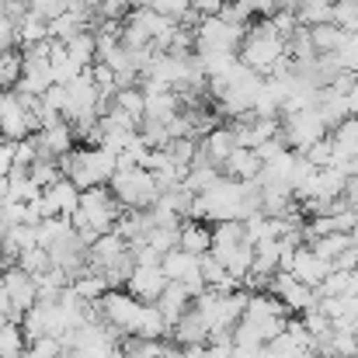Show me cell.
<instances>
[{
	"label": "cell",
	"instance_id": "1",
	"mask_svg": "<svg viewBox=\"0 0 358 358\" xmlns=\"http://www.w3.org/2000/svg\"><path fill=\"white\" fill-rule=\"evenodd\" d=\"M122 213H125V206L112 195L108 185L84 188V192H80V206H77V213H73L77 237L84 240L87 250H91V243L101 237V234H112V230H115V223H119Z\"/></svg>",
	"mask_w": 358,
	"mask_h": 358
},
{
	"label": "cell",
	"instance_id": "2",
	"mask_svg": "<svg viewBox=\"0 0 358 358\" xmlns=\"http://www.w3.org/2000/svg\"><path fill=\"white\" fill-rule=\"evenodd\" d=\"M240 59L257 70V73H271L282 59H289V38L271 24V17H254L247 35H243V45H240Z\"/></svg>",
	"mask_w": 358,
	"mask_h": 358
},
{
	"label": "cell",
	"instance_id": "3",
	"mask_svg": "<svg viewBox=\"0 0 358 358\" xmlns=\"http://www.w3.org/2000/svg\"><path fill=\"white\" fill-rule=\"evenodd\" d=\"M63 174L84 192L94 185H108L119 171V153L108 146H84V150H70L66 157H59Z\"/></svg>",
	"mask_w": 358,
	"mask_h": 358
},
{
	"label": "cell",
	"instance_id": "4",
	"mask_svg": "<svg viewBox=\"0 0 358 358\" xmlns=\"http://www.w3.org/2000/svg\"><path fill=\"white\" fill-rule=\"evenodd\" d=\"M289 317H292V313H289V306H285V303H282V299H278L271 289H264V292H250V296H247L243 324H250L264 345L285 331Z\"/></svg>",
	"mask_w": 358,
	"mask_h": 358
},
{
	"label": "cell",
	"instance_id": "5",
	"mask_svg": "<svg viewBox=\"0 0 358 358\" xmlns=\"http://www.w3.org/2000/svg\"><path fill=\"white\" fill-rule=\"evenodd\" d=\"M250 24H237L223 14L213 17H199L195 24V52H240L243 35Z\"/></svg>",
	"mask_w": 358,
	"mask_h": 358
},
{
	"label": "cell",
	"instance_id": "6",
	"mask_svg": "<svg viewBox=\"0 0 358 358\" xmlns=\"http://www.w3.org/2000/svg\"><path fill=\"white\" fill-rule=\"evenodd\" d=\"M112 195L119 199L125 209H153L160 199V185L153 181V174L146 167H129V171H115V178L108 181Z\"/></svg>",
	"mask_w": 358,
	"mask_h": 358
},
{
	"label": "cell",
	"instance_id": "7",
	"mask_svg": "<svg viewBox=\"0 0 358 358\" xmlns=\"http://www.w3.org/2000/svg\"><path fill=\"white\" fill-rule=\"evenodd\" d=\"M278 136L285 139L289 150H310L317 139L331 136V125L320 115V108H299V112H289L278 119Z\"/></svg>",
	"mask_w": 358,
	"mask_h": 358
},
{
	"label": "cell",
	"instance_id": "8",
	"mask_svg": "<svg viewBox=\"0 0 358 358\" xmlns=\"http://www.w3.org/2000/svg\"><path fill=\"white\" fill-rule=\"evenodd\" d=\"M42 125L28 112V105L21 101L17 91H0V136L3 139H28Z\"/></svg>",
	"mask_w": 358,
	"mask_h": 358
},
{
	"label": "cell",
	"instance_id": "9",
	"mask_svg": "<svg viewBox=\"0 0 358 358\" xmlns=\"http://www.w3.org/2000/svg\"><path fill=\"white\" fill-rule=\"evenodd\" d=\"M98 306H101V320L112 324L122 338L136 331V317H139V306H143V303H139L129 289H125V292H122V289H108V292L98 299Z\"/></svg>",
	"mask_w": 358,
	"mask_h": 358
},
{
	"label": "cell",
	"instance_id": "10",
	"mask_svg": "<svg viewBox=\"0 0 358 358\" xmlns=\"http://www.w3.org/2000/svg\"><path fill=\"white\" fill-rule=\"evenodd\" d=\"M271 292L289 306V313H306V310H317V306H320L317 285L299 282L292 271H275V275H271Z\"/></svg>",
	"mask_w": 358,
	"mask_h": 358
},
{
	"label": "cell",
	"instance_id": "11",
	"mask_svg": "<svg viewBox=\"0 0 358 358\" xmlns=\"http://www.w3.org/2000/svg\"><path fill=\"white\" fill-rule=\"evenodd\" d=\"M3 278H7V292H10V306H14L10 320L21 324V317L38 303V282H35V275H28L21 264H7V268H3Z\"/></svg>",
	"mask_w": 358,
	"mask_h": 358
},
{
	"label": "cell",
	"instance_id": "12",
	"mask_svg": "<svg viewBox=\"0 0 358 358\" xmlns=\"http://www.w3.org/2000/svg\"><path fill=\"white\" fill-rule=\"evenodd\" d=\"M167 282H171V278L164 275L160 264H136L132 275H129V282H125V289H129L139 303H157L160 292L167 289Z\"/></svg>",
	"mask_w": 358,
	"mask_h": 358
},
{
	"label": "cell",
	"instance_id": "13",
	"mask_svg": "<svg viewBox=\"0 0 358 358\" xmlns=\"http://www.w3.org/2000/svg\"><path fill=\"white\" fill-rule=\"evenodd\" d=\"M35 146H38V157H52V160H59V157H66L70 150H73V125L66 119L52 122V125H42L35 136Z\"/></svg>",
	"mask_w": 358,
	"mask_h": 358
},
{
	"label": "cell",
	"instance_id": "14",
	"mask_svg": "<svg viewBox=\"0 0 358 358\" xmlns=\"http://www.w3.org/2000/svg\"><path fill=\"white\" fill-rule=\"evenodd\" d=\"M42 202H45V213L49 216H73L77 206H80V188L66 174H59L52 185L42 188Z\"/></svg>",
	"mask_w": 358,
	"mask_h": 358
},
{
	"label": "cell",
	"instance_id": "15",
	"mask_svg": "<svg viewBox=\"0 0 358 358\" xmlns=\"http://www.w3.org/2000/svg\"><path fill=\"white\" fill-rule=\"evenodd\" d=\"M209 334H213V327H209V320L195 310V306H188L185 313H181V320L171 327V338L167 341H174V345H199V348H206L209 345Z\"/></svg>",
	"mask_w": 358,
	"mask_h": 358
},
{
	"label": "cell",
	"instance_id": "16",
	"mask_svg": "<svg viewBox=\"0 0 358 358\" xmlns=\"http://www.w3.org/2000/svg\"><path fill=\"white\" fill-rule=\"evenodd\" d=\"M334 264L331 261H324L310 243H303L299 250H296V257H292V264H289V271L299 278V282H306V285H320L324 278H327V271H331Z\"/></svg>",
	"mask_w": 358,
	"mask_h": 358
},
{
	"label": "cell",
	"instance_id": "17",
	"mask_svg": "<svg viewBox=\"0 0 358 358\" xmlns=\"http://www.w3.org/2000/svg\"><path fill=\"white\" fill-rule=\"evenodd\" d=\"M199 146H202V153L213 160V164H227L230 160V153L237 150V129H234V122H227V125H216V129H209L202 139H199Z\"/></svg>",
	"mask_w": 358,
	"mask_h": 358
},
{
	"label": "cell",
	"instance_id": "18",
	"mask_svg": "<svg viewBox=\"0 0 358 358\" xmlns=\"http://www.w3.org/2000/svg\"><path fill=\"white\" fill-rule=\"evenodd\" d=\"M52 63L49 59H38V56H24V70H21V80L14 91L21 94H45L52 87Z\"/></svg>",
	"mask_w": 358,
	"mask_h": 358
},
{
	"label": "cell",
	"instance_id": "19",
	"mask_svg": "<svg viewBox=\"0 0 358 358\" xmlns=\"http://www.w3.org/2000/svg\"><path fill=\"white\" fill-rule=\"evenodd\" d=\"M247 227H243V220H223V223H213V254L223 261V257H230L237 247L247 243Z\"/></svg>",
	"mask_w": 358,
	"mask_h": 358
},
{
	"label": "cell",
	"instance_id": "20",
	"mask_svg": "<svg viewBox=\"0 0 358 358\" xmlns=\"http://www.w3.org/2000/svg\"><path fill=\"white\" fill-rule=\"evenodd\" d=\"M317 355L320 358H358V338L352 327H331V334H324L317 341Z\"/></svg>",
	"mask_w": 358,
	"mask_h": 358
},
{
	"label": "cell",
	"instance_id": "21",
	"mask_svg": "<svg viewBox=\"0 0 358 358\" xmlns=\"http://www.w3.org/2000/svg\"><path fill=\"white\" fill-rule=\"evenodd\" d=\"M157 306H160V313H164V320L174 327L178 320H181V313L192 306V292H188V285L185 282H167V289L160 292V299H157Z\"/></svg>",
	"mask_w": 358,
	"mask_h": 358
},
{
	"label": "cell",
	"instance_id": "22",
	"mask_svg": "<svg viewBox=\"0 0 358 358\" xmlns=\"http://www.w3.org/2000/svg\"><path fill=\"white\" fill-rule=\"evenodd\" d=\"M125 250H129V240H122L115 230H112V234H101V237L91 243V250H87V264H91L94 271H101L105 264H112Z\"/></svg>",
	"mask_w": 358,
	"mask_h": 358
},
{
	"label": "cell",
	"instance_id": "23",
	"mask_svg": "<svg viewBox=\"0 0 358 358\" xmlns=\"http://www.w3.org/2000/svg\"><path fill=\"white\" fill-rule=\"evenodd\" d=\"M132 334H139V338H153V341H167V338H171V324L164 320V313H160L157 303H143Z\"/></svg>",
	"mask_w": 358,
	"mask_h": 358
},
{
	"label": "cell",
	"instance_id": "24",
	"mask_svg": "<svg viewBox=\"0 0 358 358\" xmlns=\"http://www.w3.org/2000/svg\"><path fill=\"white\" fill-rule=\"evenodd\" d=\"M223 174L234 178V181H254L261 174V157L257 150H247V146H237L230 153V160L223 164Z\"/></svg>",
	"mask_w": 358,
	"mask_h": 358
},
{
	"label": "cell",
	"instance_id": "25",
	"mask_svg": "<svg viewBox=\"0 0 358 358\" xmlns=\"http://www.w3.org/2000/svg\"><path fill=\"white\" fill-rule=\"evenodd\" d=\"M181 247L192 254H209L213 250V227H206V220H185L181 223Z\"/></svg>",
	"mask_w": 358,
	"mask_h": 358
},
{
	"label": "cell",
	"instance_id": "26",
	"mask_svg": "<svg viewBox=\"0 0 358 358\" xmlns=\"http://www.w3.org/2000/svg\"><path fill=\"white\" fill-rule=\"evenodd\" d=\"M310 28V42H313V49H317V56H324V52H338L341 49V42H345V28L341 24H334V21H320V24H306Z\"/></svg>",
	"mask_w": 358,
	"mask_h": 358
},
{
	"label": "cell",
	"instance_id": "27",
	"mask_svg": "<svg viewBox=\"0 0 358 358\" xmlns=\"http://www.w3.org/2000/svg\"><path fill=\"white\" fill-rule=\"evenodd\" d=\"M250 271H261V275L282 271V237L257 240V243H254V268H250Z\"/></svg>",
	"mask_w": 358,
	"mask_h": 358
},
{
	"label": "cell",
	"instance_id": "28",
	"mask_svg": "<svg viewBox=\"0 0 358 358\" xmlns=\"http://www.w3.org/2000/svg\"><path fill=\"white\" fill-rule=\"evenodd\" d=\"M14 28H17V45H31V42L52 38V35H49V17L38 14V10H28L24 17H17Z\"/></svg>",
	"mask_w": 358,
	"mask_h": 358
},
{
	"label": "cell",
	"instance_id": "29",
	"mask_svg": "<svg viewBox=\"0 0 358 358\" xmlns=\"http://www.w3.org/2000/svg\"><path fill=\"white\" fill-rule=\"evenodd\" d=\"M313 355H317V348L299 345V341H296V338H289L285 331L264 345V358H313Z\"/></svg>",
	"mask_w": 358,
	"mask_h": 358
},
{
	"label": "cell",
	"instance_id": "30",
	"mask_svg": "<svg viewBox=\"0 0 358 358\" xmlns=\"http://www.w3.org/2000/svg\"><path fill=\"white\" fill-rule=\"evenodd\" d=\"M331 139H334L338 160H345V157H358V115L345 119L341 125H334V129H331Z\"/></svg>",
	"mask_w": 358,
	"mask_h": 358
},
{
	"label": "cell",
	"instance_id": "31",
	"mask_svg": "<svg viewBox=\"0 0 358 358\" xmlns=\"http://www.w3.org/2000/svg\"><path fill=\"white\" fill-rule=\"evenodd\" d=\"M24 352H28V338H24L21 324L7 320L0 327V358H24Z\"/></svg>",
	"mask_w": 358,
	"mask_h": 358
},
{
	"label": "cell",
	"instance_id": "32",
	"mask_svg": "<svg viewBox=\"0 0 358 358\" xmlns=\"http://www.w3.org/2000/svg\"><path fill=\"white\" fill-rule=\"evenodd\" d=\"M24 70V52L17 49H3L0 52V91H14Z\"/></svg>",
	"mask_w": 358,
	"mask_h": 358
},
{
	"label": "cell",
	"instance_id": "33",
	"mask_svg": "<svg viewBox=\"0 0 358 358\" xmlns=\"http://www.w3.org/2000/svg\"><path fill=\"white\" fill-rule=\"evenodd\" d=\"M310 247H313L324 261H331V264H334V261L352 247V234H327V237H313L310 240Z\"/></svg>",
	"mask_w": 358,
	"mask_h": 358
},
{
	"label": "cell",
	"instance_id": "34",
	"mask_svg": "<svg viewBox=\"0 0 358 358\" xmlns=\"http://www.w3.org/2000/svg\"><path fill=\"white\" fill-rule=\"evenodd\" d=\"M164 153H167L174 164L192 167V164H195V157H199V139H195V136H174V139L164 146Z\"/></svg>",
	"mask_w": 358,
	"mask_h": 358
},
{
	"label": "cell",
	"instance_id": "35",
	"mask_svg": "<svg viewBox=\"0 0 358 358\" xmlns=\"http://www.w3.org/2000/svg\"><path fill=\"white\" fill-rule=\"evenodd\" d=\"M146 243H150V247H157L160 254H167V250L181 247V223H157V227L146 234Z\"/></svg>",
	"mask_w": 358,
	"mask_h": 358
},
{
	"label": "cell",
	"instance_id": "36",
	"mask_svg": "<svg viewBox=\"0 0 358 358\" xmlns=\"http://www.w3.org/2000/svg\"><path fill=\"white\" fill-rule=\"evenodd\" d=\"M17 264H21L28 275H35V278H38V275H45V271L52 268V254H49V247H42V243H38V247L21 250V254H17Z\"/></svg>",
	"mask_w": 358,
	"mask_h": 358
},
{
	"label": "cell",
	"instance_id": "37",
	"mask_svg": "<svg viewBox=\"0 0 358 358\" xmlns=\"http://www.w3.org/2000/svg\"><path fill=\"white\" fill-rule=\"evenodd\" d=\"M115 105L143 122V115H146V91H143L139 84H132V87H119V91H115Z\"/></svg>",
	"mask_w": 358,
	"mask_h": 358
},
{
	"label": "cell",
	"instance_id": "38",
	"mask_svg": "<svg viewBox=\"0 0 358 358\" xmlns=\"http://www.w3.org/2000/svg\"><path fill=\"white\" fill-rule=\"evenodd\" d=\"M303 157L313 164V167H334L338 164V150H334V139L331 136H324V139H317L310 150H303Z\"/></svg>",
	"mask_w": 358,
	"mask_h": 358
},
{
	"label": "cell",
	"instance_id": "39",
	"mask_svg": "<svg viewBox=\"0 0 358 358\" xmlns=\"http://www.w3.org/2000/svg\"><path fill=\"white\" fill-rule=\"evenodd\" d=\"M348 285H352V271H345V268H331L327 278L317 285V292H320V299H324V296H345Z\"/></svg>",
	"mask_w": 358,
	"mask_h": 358
},
{
	"label": "cell",
	"instance_id": "40",
	"mask_svg": "<svg viewBox=\"0 0 358 358\" xmlns=\"http://www.w3.org/2000/svg\"><path fill=\"white\" fill-rule=\"evenodd\" d=\"M70 352L59 338H52V334H45V338H38V341H31L28 345V352H24V358H63Z\"/></svg>",
	"mask_w": 358,
	"mask_h": 358
},
{
	"label": "cell",
	"instance_id": "41",
	"mask_svg": "<svg viewBox=\"0 0 358 358\" xmlns=\"http://www.w3.org/2000/svg\"><path fill=\"white\" fill-rule=\"evenodd\" d=\"M331 21L341 24L345 31H358V3L355 0H334L331 3Z\"/></svg>",
	"mask_w": 358,
	"mask_h": 358
},
{
	"label": "cell",
	"instance_id": "42",
	"mask_svg": "<svg viewBox=\"0 0 358 358\" xmlns=\"http://www.w3.org/2000/svg\"><path fill=\"white\" fill-rule=\"evenodd\" d=\"M28 174H31V181H35V185H42V188H45V185H52V181L63 174V167H59V160H52V157H38V160L28 167Z\"/></svg>",
	"mask_w": 358,
	"mask_h": 358
},
{
	"label": "cell",
	"instance_id": "43",
	"mask_svg": "<svg viewBox=\"0 0 358 358\" xmlns=\"http://www.w3.org/2000/svg\"><path fill=\"white\" fill-rule=\"evenodd\" d=\"M129 10H132V0H101V7H98V14L112 17V21H125Z\"/></svg>",
	"mask_w": 358,
	"mask_h": 358
},
{
	"label": "cell",
	"instance_id": "44",
	"mask_svg": "<svg viewBox=\"0 0 358 358\" xmlns=\"http://www.w3.org/2000/svg\"><path fill=\"white\" fill-rule=\"evenodd\" d=\"M14 153H17V139H3L0 136V178H7L14 171Z\"/></svg>",
	"mask_w": 358,
	"mask_h": 358
},
{
	"label": "cell",
	"instance_id": "45",
	"mask_svg": "<svg viewBox=\"0 0 358 358\" xmlns=\"http://www.w3.org/2000/svg\"><path fill=\"white\" fill-rule=\"evenodd\" d=\"M28 3H31V10L45 14L49 21H52L56 14H63V10H66V0H28Z\"/></svg>",
	"mask_w": 358,
	"mask_h": 358
},
{
	"label": "cell",
	"instance_id": "46",
	"mask_svg": "<svg viewBox=\"0 0 358 358\" xmlns=\"http://www.w3.org/2000/svg\"><path fill=\"white\" fill-rule=\"evenodd\" d=\"M202 358H234V345H206Z\"/></svg>",
	"mask_w": 358,
	"mask_h": 358
},
{
	"label": "cell",
	"instance_id": "47",
	"mask_svg": "<svg viewBox=\"0 0 358 358\" xmlns=\"http://www.w3.org/2000/svg\"><path fill=\"white\" fill-rule=\"evenodd\" d=\"M0 313H14V306H10V292H7V278H3V268H0Z\"/></svg>",
	"mask_w": 358,
	"mask_h": 358
},
{
	"label": "cell",
	"instance_id": "48",
	"mask_svg": "<svg viewBox=\"0 0 358 358\" xmlns=\"http://www.w3.org/2000/svg\"><path fill=\"white\" fill-rule=\"evenodd\" d=\"M234 358H264V345H257V348H240V345H234Z\"/></svg>",
	"mask_w": 358,
	"mask_h": 358
},
{
	"label": "cell",
	"instance_id": "49",
	"mask_svg": "<svg viewBox=\"0 0 358 358\" xmlns=\"http://www.w3.org/2000/svg\"><path fill=\"white\" fill-rule=\"evenodd\" d=\"M345 199H348V202L358 209V174H355V178H348V185H345Z\"/></svg>",
	"mask_w": 358,
	"mask_h": 358
},
{
	"label": "cell",
	"instance_id": "50",
	"mask_svg": "<svg viewBox=\"0 0 358 358\" xmlns=\"http://www.w3.org/2000/svg\"><path fill=\"white\" fill-rule=\"evenodd\" d=\"M348 292H355V296H358V264L352 268V285H348Z\"/></svg>",
	"mask_w": 358,
	"mask_h": 358
},
{
	"label": "cell",
	"instance_id": "51",
	"mask_svg": "<svg viewBox=\"0 0 358 358\" xmlns=\"http://www.w3.org/2000/svg\"><path fill=\"white\" fill-rule=\"evenodd\" d=\"M84 3H87L91 10H98V7H101V0H84Z\"/></svg>",
	"mask_w": 358,
	"mask_h": 358
},
{
	"label": "cell",
	"instance_id": "52",
	"mask_svg": "<svg viewBox=\"0 0 358 358\" xmlns=\"http://www.w3.org/2000/svg\"><path fill=\"white\" fill-rule=\"evenodd\" d=\"M7 320H10V317H7V313H0V327H3V324H7Z\"/></svg>",
	"mask_w": 358,
	"mask_h": 358
},
{
	"label": "cell",
	"instance_id": "53",
	"mask_svg": "<svg viewBox=\"0 0 358 358\" xmlns=\"http://www.w3.org/2000/svg\"><path fill=\"white\" fill-rule=\"evenodd\" d=\"M0 7H7V0H0Z\"/></svg>",
	"mask_w": 358,
	"mask_h": 358
},
{
	"label": "cell",
	"instance_id": "54",
	"mask_svg": "<svg viewBox=\"0 0 358 358\" xmlns=\"http://www.w3.org/2000/svg\"><path fill=\"white\" fill-rule=\"evenodd\" d=\"M355 216H358V209H355ZM355 230H358V223H355Z\"/></svg>",
	"mask_w": 358,
	"mask_h": 358
},
{
	"label": "cell",
	"instance_id": "55",
	"mask_svg": "<svg viewBox=\"0 0 358 358\" xmlns=\"http://www.w3.org/2000/svg\"><path fill=\"white\" fill-rule=\"evenodd\" d=\"M355 3H358V0H355Z\"/></svg>",
	"mask_w": 358,
	"mask_h": 358
}]
</instances>
